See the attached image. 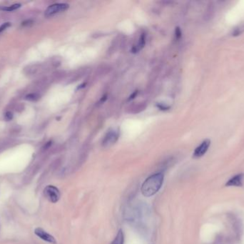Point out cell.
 Listing matches in <instances>:
<instances>
[{"label":"cell","instance_id":"1","mask_svg":"<svg viewBox=\"0 0 244 244\" xmlns=\"http://www.w3.org/2000/svg\"><path fill=\"white\" fill-rule=\"evenodd\" d=\"M163 181V175L161 173H155L146 178L141 186V191L145 197H151L160 190Z\"/></svg>","mask_w":244,"mask_h":244},{"label":"cell","instance_id":"2","mask_svg":"<svg viewBox=\"0 0 244 244\" xmlns=\"http://www.w3.org/2000/svg\"><path fill=\"white\" fill-rule=\"evenodd\" d=\"M45 198L53 203H57L60 198V193L57 187L54 186H47L44 190Z\"/></svg>","mask_w":244,"mask_h":244},{"label":"cell","instance_id":"3","mask_svg":"<svg viewBox=\"0 0 244 244\" xmlns=\"http://www.w3.org/2000/svg\"><path fill=\"white\" fill-rule=\"evenodd\" d=\"M69 8V5L64 3H57L54 4L47 8L45 12V15L46 17H51L54 14L64 12Z\"/></svg>","mask_w":244,"mask_h":244},{"label":"cell","instance_id":"4","mask_svg":"<svg viewBox=\"0 0 244 244\" xmlns=\"http://www.w3.org/2000/svg\"><path fill=\"white\" fill-rule=\"evenodd\" d=\"M210 145L211 141L209 140H205L204 141H203L201 144L196 147V150H195L194 153V157H196V158L202 157L206 153L207 150H208Z\"/></svg>","mask_w":244,"mask_h":244},{"label":"cell","instance_id":"5","mask_svg":"<svg viewBox=\"0 0 244 244\" xmlns=\"http://www.w3.org/2000/svg\"><path fill=\"white\" fill-rule=\"evenodd\" d=\"M119 133L116 130H111L106 135L104 139L103 145L104 146L108 147L113 144H114L118 140Z\"/></svg>","mask_w":244,"mask_h":244},{"label":"cell","instance_id":"6","mask_svg":"<svg viewBox=\"0 0 244 244\" xmlns=\"http://www.w3.org/2000/svg\"><path fill=\"white\" fill-rule=\"evenodd\" d=\"M34 233L37 235L38 237H40L41 239L44 240V241L49 242L50 243H56L57 241L56 240L52 235H51L50 234H49L48 233H46V231L43 230L42 228H37L34 230Z\"/></svg>","mask_w":244,"mask_h":244},{"label":"cell","instance_id":"7","mask_svg":"<svg viewBox=\"0 0 244 244\" xmlns=\"http://www.w3.org/2000/svg\"><path fill=\"white\" fill-rule=\"evenodd\" d=\"M243 174H238L234 177L231 178L227 182V186H235V187H240L242 186V181H243Z\"/></svg>","mask_w":244,"mask_h":244},{"label":"cell","instance_id":"8","mask_svg":"<svg viewBox=\"0 0 244 244\" xmlns=\"http://www.w3.org/2000/svg\"><path fill=\"white\" fill-rule=\"evenodd\" d=\"M124 233H123V231L122 229H120L119 231V232L117 233V235H116L115 239H114L111 244H124Z\"/></svg>","mask_w":244,"mask_h":244},{"label":"cell","instance_id":"9","mask_svg":"<svg viewBox=\"0 0 244 244\" xmlns=\"http://www.w3.org/2000/svg\"><path fill=\"white\" fill-rule=\"evenodd\" d=\"M243 32H244V25L239 26L238 27L235 28V30L233 31L232 35L234 37L241 35L242 33H243Z\"/></svg>","mask_w":244,"mask_h":244},{"label":"cell","instance_id":"10","mask_svg":"<svg viewBox=\"0 0 244 244\" xmlns=\"http://www.w3.org/2000/svg\"><path fill=\"white\" fill-rule=\"evenodd\" d=\"M20 7H21V5H20V4H16V5H13L10 6V7H3L1 8V9L2 10H5V11H14V10L18 9V8H19Z\"/></svg>","mask_w":244,"mask_h":244},{"label":"cell","instance_id":"11","mask_svg":"<svg viewBox=\"0 0 244 244\" xmlns=\"http://www.w3.org/2000/svg\"><path fill=\"white\" fill-rule=\"evenodd\" d=\"M26 99L31 101H36L39 99V95L36 94H29V95L26 96Z\"/></svg>","mask_w":244,"mask_h":244},{"label":"cell","instance_id":"12","mask_svg":"<svg viewBox=\"0 0 244 244\" xmlns=\"http://www.w3.org/2000/svg\"><path fill=\"white\" fill-rule=\"evenodd\" d=\"M10 25H11V24H10L9 22H6V23L3 24L0 27V32H3L4 30H5L7 27H9Z\"/></svg>","mask_w":244,"mask_h":244},{"label":"cell","instance_id":"13","mask_svg":"<svg viewBox=\"0 0 244 244\" xmlns=\"http://www.w3.org/2000/svg\"><path fill=\"white\" fill-rule=\"evenodd\" d=\"M5 119L7 120H11L12 118H13V115L11 112H7L5 115Z\"/></svg>","mask_w":244,"mask_h":244},{"label":"cell","instance_id":"14","mask_svg":"<svg viewBox=\"0 0 244 244\" xmlns=\"http://www.w3.org/2000/svg\"><path fill=\"white\" fill-rule=\"evenodd\" d=\"M176 37H177V38H179L180 37H181V30H180L179 28L176 29Z\"/></svg>","mask_w":244,"mask_h":244}]
</instances>
